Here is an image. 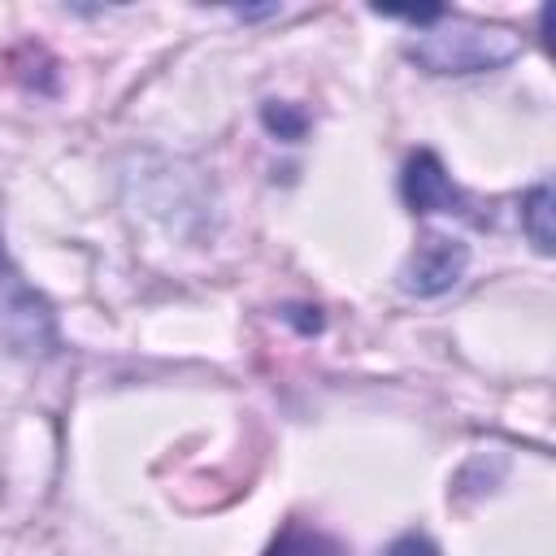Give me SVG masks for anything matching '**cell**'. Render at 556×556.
Returning a JSON list of instances; mask_svg holds the SVG:
<instances>
[{"label":"cell","mask_w":556,"mask_h":556,"mask_svg":"<svg viewBox=\"0 0 556 556\" xmlns=\"http://www.w3.org/2000/svg\"><path fill=\"white\" fill-rule=\"evenodd\" d=\"M404 56L426 74H486L521 56V35L513 26L443 9L434 22L417 26V35L404 43Z\"/></svg>","instance_id":"1"},{"label":"cell","mask_w":556,"mask_h":556,"mask_svg":"<svg viewBox=\"0 0 556 556\" xmlns=\"http://www.w3.org/2000/svg\"><path fill=\"white\" fill-rule=\"evenodd\" d=\"M465 269H469V248H465L460 239H452V235H426V239L417 243V252L404 261L400 287H404L408 295L430 300V295L452 291V287L465 278Z\"/></svg>","instance_id":"2"},{"label":"cell","mask_w":556,"mask_h":556,"mask_svg":"<svg viewBox=\"0 0 556 556\" xmlns=\"http://www.w3.org/2000/svg\"><path fill=\"white\" fill-rule=\"evenodd\" d=\"M400 191H404V204L417 217H430V213H460V217H469L465 191L452 182V174L443 169V161L434 152H413L408 156Z\"/></svg>","instance_id":"3"},{"label":"cell","mask_w":556,"mask_h":556,"mask_svg":"<svg viewBox=\"0 0 556 556\" xmlns=\"http://www.w3.org/2000/svg\"><path fill=\"white\" fill-rule=\"evenodd\" d=\"M521 230L530 235V243L547 256L552 252V187L547 182H539V187H530L526 191V200H521Z\"/></svg>","instance_id":"4"},{"label":"cell","mask_w":556,"mask_h":556,"mask_svg":"<svg viewBox=\"0 0 556 556\" xmlns=\"http://www.w3.org/2000/svg\"><path fill=\"white\" fill-rule=\"evenodd\" d=\"M265 556H343V547L321 534V530H308V526H287L269 547Z\"/></svg>","instance_id":"5"},{"label":"cell","mask_w":556,"mask_h":556,"mask_svg":"<svg viewBox=\"0 0 556 556\" xmlns=\"http://www.w3.org/2000/svg\"><path fill=\"white\" fill-rule=\"evenodd\" d=\"M261 122L278 135V139H287V143H295L304 130H308V117L295 109V104H278V100H269V104H261Z\"/></svg>","instance_id":"6"},{"label":"cell","mask_w":556,"mask_h":556,"mask_svg":"<svg viewBox=\"0 0 556 556\" xmlns=\"http://www.w3.org/2000/svg\"><path fill=\"white\" fill-rule=\"evenodd\" d=\"M382 556H439V547L426 534H400Z\"/></svg>","instance_id":"7"}]
</instances>
